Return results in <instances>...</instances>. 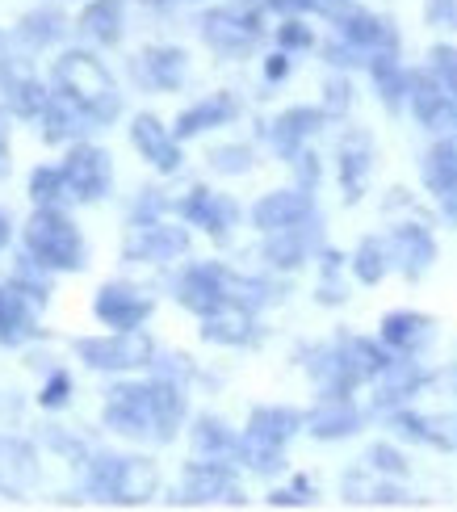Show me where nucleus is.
<instances>
[{"instance_id": "obj_25", "label": "nucleus", "mask_w": 457, "mask_h": 512, "mask_svg": "<svg viewBox=\"0 0 457 512\" xmlns=\"http://www.w3.org/2000/svg\"><path fill=\"white\" fill-rule=\"evenodd\" d=\"M390 429L416 445H428V450H457V420L449 416H424L411 408H395L390 412Z\"/></svg>"}, {"instance_id": "obj_60", "label": "nucleus", "mask_w": 457, "mask_h": 512, "mask_svg": "<svg viewBox=\"0 0 457 512\" xmlns=\"http://www.w3.org/2000/svg\"><path fill=\"white\" fill-rule=\"evenodd\" d=\"M9 240H13V227H9V215H5V210H0V252L9 248Z\"/></svg>"}, {"instance_id": "obj_31", "label": "nucleus", "mask_w": 457, "mask_h": 512, "mask_svg": "<svg viewBox=\"0 0 457 512\" xmlns=\"http://www.w3.org/2000/svg\"><path fill=\"white\" fill-rule=\"evenodd\" d=\"M260 332H256V319L252 311L244 307H223L202 319V340H210V345H223V349H244L252 345Z\"/></svg>"}, {"instance_id": "obj_8", "label": "nucleus", "mask_w": 457, "mask_h": 512, "mask_svg": "<svg viewBox=\"0 0 457 512\" xmlns=\"http://www.w3.org/2000/svg\"><path fill=\"white\" fill-rule=\"evenodd\" d=\"M189 252V227L181 223H164V219H143L130 223L126 240H122V261H143V265H164L177 261Z\"/></svg>"}, {"instance_id": "obj_17", "label": "nucleus", "mask_w": 457, "mask_h": 512, "mask_svg": "<svg viewBox=\"0 0 457 512\" xmlns=\"http://www.w3.org/2000/svg\"><path fill=\"white\" fill-rule=\"evenodd\" d=\"M265 261L281 273H294L311 261V256L319 252V219L311 215L307 223H294V227H281V231H269L265 236Z\"/></svg>"}, {"instance_id": "obj_29", "label": "nucleus", "mask_w": 457, "mask_h": 512, "mask_svg": "<svg viewBox=\"0 0 457 512\" xmlns=\"http://www.w3.org/2000/svg\"><path fill=\"white\" fill-rule=\"evenodd\" d=\"M76 30L97 47H118L126 34V0H89L76 17Z\"/></svg>"}, {"instance_id": "obj_23", "label": "nucleus", "mask_w": 457, "mask_h": 512, "mask_svg": "<svg viewBox=\"0 0 457 512\" xmlns=\"http://www.w3.org/2000/svg\"><path fill=\"white\" fill-rule=\"evenodd\" d=\"M235 118H239V97L235 93H210V97L193 101L189 110L177 114V122H172V135L185 143V139H198V135L214 131V126H227Z\"/></svg>"}, {"instance_id": "obj_9", "label": "nucleus", "mask_w": 457, "mask_h": 512, "mask_svg": "<svg viewBox=\"0 0 457 512\" xmlns=\"http://www.w3.org/2000/svg\"><path fill=\"white\" fill-rule=\"evenodd\" d=\"M181 504H244V487L227 458H193L181 475Z\"/></svg>"}, {"instance_id": "obj_30", "label": "nucleus", "mask_w": 457, "mask_h": 512, "mask_svg": "<svg viewBox=\"0 0 457 512\" xmlns=\"http://www.w3.org/2000/svg\"><path fill=\"white\" fill-rule=\"evenodd\" d=\"M38 126H42V139L47 143H80L89 131H97L93 126V118L80 110V105H72L68 97H51V105L42 110V118H38Z\"/></svg>"}, {"instance_id": "obj_14", "label": "nucleus", "mask_w": 457, "mask_h": 512, "mask_svg": "<svg viewBox=\"0 0 457 512\" xmlns=\"http://www.w3.org/2000/svg\"><path fill=\"white\" fill-rule=\"evenodd\" d=\"M130 143H135V152L156 168V173H181V139L172 135V126H164L156 114H135L130 122Z\"/></svg>"}, {"instance_id": "obj_33", "label": "nucleus", "mask_w": 457, "mask_h": 512, "mask_svg": "<svg viewBox=\"0 0 457 512\" xmlns=\"http://www.w3.org/2000/svg\"><path fill=\"white\" fill-rule=\"evenodd\" d=\"M302 429H307V416H302L298 408H281V403H269V408H252L244 433L265 437L273 445H290V437H298Z\"/></svg>"}, {"instance_id": "obj_21", "label": "nucleus", "mask_w": 457, "mask_h": 512, "mask_svg": "<svg viewBox=\"0 0 457 512\" xmlns=\"http://www.w3.org/2000/svg\"><path fill=\"white\" fill-rule=\"evenodd\" d=\"M382 345L399 357H420L432 340H437V324L424 311H390L382 315Z\"/></svg>"}, {"instance_id": "obj_19", "label": "nucleus", "mask_w": 457, "mask_h": 512, "mask_svg": "<svg viewBox=\"0 0 457 512\" xmlns=\"http://www.w3.org/2000/svg\"><path fill=\"white\" fill-rule=\"evenodd\" d=\"M185 76H189V55L181 47L156 42V47H143V55H135V80L147 84V89H156V93L181 89Z\"/></svg>"}, {"instance_id": "obj_45", "label": "nucleus", "mask_w": 457, "mask_h": 512, "mask_svg": "<svg viewBox=\"0 0 457 512\" xmlns=\"http://www.w3.org/2000/svg\"><path fill=\"white\" fill-rule=\"evenodd\" d=\"M428 72L457 97V47H449V42H437V47L428 51Z\"/></svg>"}, {"instance_id": "obj_51", "label": "nucleus", "mask_w": 457, "mask_h": 512, "mask_svg": "<svg viewBox=\"0 0 457 512\" xmlns=\"http://www.w3.org/2000/svg\"><path fill=\"white\" fill-rule=\"evenodd\" d=\"M0 462L21 466V471H34V450L26 441H13V437H0Z\"/></svg>"}, {"instance_id": "obj_38", "label": "nucleus", "mask_w": 457, "mask_h": 512, "mask_svg": "<svg viewBox=\"0 0 457 512\" xmlns=\"http://www.w3.org/2000/svg\"><path fill=\"white\" fill-rule=\"evenodd\" d=\"M239 462L256 475H277L286 466V445H273L265 437H252V433H239Z\"/></svg>"}, {"instance_id": "obj_42", "label": "nucleus", "mask_w": 457, "mask_h": 512, "mask_svg": "<svg viewBox=\"0 0 457 512\" xmlns=\"http://www.w3.org/2000/svg\"><path fill=\"white\" fill-rule=\"evenodd\" d=\"M30 198L34 206H59L68 198V185H63V168L59 164H38L30 173Z\"/></svg>"}, {"instance_id": "obj_3", "label": "nucleus", "mask_w": 457, "mask_h": 512, "mask_svg": "<svg viewBox=\"0 0 457 512\" xmlns=\"http://www.w3.org/2000/svg\"><path fill=\"white\" fill-rule=\"evenodd\" d=\"M89 492L105 504H122V508H135L147 504L160 487V471L156 462L143 458V454H93L89 458Z\"/></svg>"}, {"instance_id": "obj_56", "label": "nucleus", "mask_w": 457, "mask_h": 512, "mask_svg": "<svg viewBox=\"0 0 457 512\" xmlns=\"http://www.w3.org/2000/svg\"><path fill=\"white\" fill-rule=\"evenodd\" d=\"M13 168V152H9V110L0 105V177H9Z\"/></svg>"}, {"instance_id": "obj_57", "label": "nucleus", "mask_w": 457, "mask_h": 512, "mask_svg": "<svg viewBox=\"0 0 457 512\" xmlns=\"http://www.w3.org/2000/svg\"><path fill=\"white\" fill-rule=\"evenodd\" d=\"M290 76V51H277V55H269L265 59V80H286Z\"/></svg>"}, {"instance_id": "obj_12", "label": "nucleus", "mask_w": 457, "mask_h": 512, "mask_svg": "<svg viewBox=\"0 0 457 512\" xmlns=\"http://www.w3.org/2000/svg\"><path fill=\"white\" fill-rule=\"evenodd\" d=\"M156 303H151V294H143L139 286H126V282H105L93 298V315L101 319L105 328L114 332H135L143 328Z\"/></svg>"}, {"instance_id": "obj_32", "label": "nucleus", "mask_w": 457, "mask_h": 512, "mask_svg": "<svg viewBox=\"0 0 457 512\" xmlns=\"http://www.w3.org/2000/svg\"><path fill=\"white\" fill-rule=\"evenodd\" d=\"M68 26H72V21L63 17L59 9L38 5V9H30V13H21L13 38H17L26 51H47V47H55V42H63Z\"/></svg>"}, {"instance_id": "obj_2", "label": "nucleus", "mask_w": 457, "mask_h": 512, "mask_svg": "<svg viewBox=\"0 0 457 512\" xmlns=\"http://www.w3.org/2000/svg\"><path fill=\"white\" fill-rule=\"evenodd\" d=\"M21 244L38 265H47L51 273H80L89 269V240L80 236V227L63 215L59 206H38L26 219Z\"/></svg>"}, {"instance_id": "obj_15", "label": "nucleus", "mask_w": 457, "mask_h": 512, "mask_svg": "<svg viewBox=\"0 0 457 512\" xmlns=\"http://www.w3.org/2000/svg\"><path fill=\"white\" fill-rule=\"evenodd\" d=\"M177 215L189 223V227H202L206 236L214 240H227V231L239 223V206L235 198L227 194H214V189H189V194L177 202Z\"/></svg>"}, {"instance_id": "obj_11", "label": "nucleus", "mask_w": 457, "mask_h": 512, "mask_svg": "<svg viewBox=\"0 0 457 512\" xmlns=\"http://www.w3.org/2000/svg\"><path fill=\"white\" fill-rule=\"evenodd\" d=\"M407 105H411V114H416V122L424 126V131H437V135L457 131V97L428 68L424 72H411Z\"/></svg>"}, {"instance_id": "obj_7", "label": "nucleus", "mask_w": 457, "mask_h": 512, "mask_svg": "<svg viewBox=\"0 0 457 512\" xmlns=\"http://www.w3.org/2000/svg\"><path fill=\"white\" fill-rule=\"evenodd\" d=\"M59 168L72 202H101L114 185V160L105 147H93V143H72Z\"/></svg>"}, {"instance_id": "obj_61", "label": "nucleus", "mask_w": 457, "mask_h": 512, "mask_svg": "<svg viewBox=\"0 0 457 512\" xmlns=\"http://www.w3.org/2000/svg\"><path fill=\"white\" fill-rule=\"evenodd\" d=\"M151 5H160V9H164V5H172V0H151Z\"/></svg>"}, {"instance_id": "obj_18", "label": "nucleus", "mask_w": 457, "mask_h": 512, "mask_svg": "<svg viewBox=\"0 0 457 512\" xmlns=\"http://www.w3.org/2000/svg\"><path fill=\"white\" fill-rule=\"evenodd\" d=\"M386 244H390V261H395V269L407 282H420L432 269V261H437V240H432V231L424 223H399L386 236Z\"/></svg>"}, {"instance_id": "obj_1", "label": "nucleus", "mask_w": 457, "mask_h": 512, "mask_svg": "<svg viewBox=\"0 0 457 512\" xmlns=\"http://www.w3.org/2000/svg\"><path fill=\"white\" fill-rule=\"evenodd\" d=\"M51 84H55L59 97L80 105V110L93 118V126H110L122 114L118 80L110 76V68H105L93 51H80V47L63 51L51 68Z\"/></svg>"}, {"instance_id": "obj_44", "label": "nucleus", "mask_w": 457, "mask_h": 512, "mask_svg": "<svg viewBox=\"0 0 457 512\" xmlns=\"http://www.w3.org/2000/svg\"><path fill=\"white\" fill-rule=\"evenodd\" d=\"M365 466L374 475H390V479H403L407 475V458L395 450V445H369V454H365Z\"/></svg>"}, {"instance_id": "obj_41", "label": "nucleus", "mask_w": 457, "mask_h": 512, "mask_svg": "<svg viewBox=\"0 0 457 512\" xmlns=\"http://www.w3.org/2000/svg\"><path fill=\"white\" fill-rule=\"evenodd\" d=\"M47 273H51V269H47V265H38L34 256L26 252V256H21V265L13 269V277H9V282H13L21 294H26L30 303L47 307V294H51V277H47Z\"/></svg>"}, {"instance_id": "obj_52", "label": "nucleus", "mask_w": 457, "mask_h": 512, "mask_svg": "<svg viewBox=\"0 0 457 512\" xmlns=\"http://www.w3.org/2000/svg\"><path fill=\"white\" fill-rule=\"evenodd\" d=\"M290 164H294V173H298V185H302V189H315V185H319V160L307 152V147H302V152H298Z\"/></svg>"}, {"instance_id": "obj_39", "label": "nucleus", "mask_w": 457, "mask_h": 512, "mask_svg": "<svg viewBox=\"0 0 457 512\" xmlns=\"http://www.w3.org/2000/svg\"><path fill=\"white\" fill-rule=\"evenodd\" d=\"M227 298H231V307H244V311H260V307H269L273 303V286L265 282V277H244V273H231L227 269Z\"/></svg>"}, {"instance_id": "obj_46", "label": "nucleus", "mask_w": 457, "mask_h": 512, "mask_svg": "<svg viewBox=\"0 0 457 512\" xmlns=\"http://www.w3.org/2000/svg\"><path fill=\"white\" fill-rule=\"evenodd\" d=\"M302 504H315V483L302 479V475L290 487H277V492H269V508H302Z\"/></svg>"}, {"instance_id": "obj_59", "label": "nucleus", "mask_w": 457, "mask_h": 512, "mask_svg": "<svg viewBox=\"0 0 457 512\" xmlns=\"http://www.w3.org/2000/svg\"><path fill=\"white\" fill-rule=\"evenodd\" d=\"M13 76V55H9V42H5V34H0V84H5Z\"/></svg>"}, {"instance_id": "obj_37", "label": "nucleus", "mask_w": 457, "mask_h": 512, "mask_svg": "<svg viewBox=\"0 0 457 512\" xmlns=\"http://www.w3.org/2000/svg\"><path fill=\"white\" fill-rule=\"evenodd\" d=\"M348 265H353V277H357L361 286H378L395 261H390V244L386 240L369 236V240L357 244V252H353V261H348Z\"/></svg>"}, {"instance_id": "obj_47", "label": "nucleus", "mask_w": 457, "mask_h": 512, "mask_svg": "<svg viewBox=\"0 0 457 512\" xmlns=\"http://www.w3.org/2000/svg\"><path fill=\"white\" fill-rule=\"evenodd\" d=\"M277 47H281V51H307V47H315V34H311L307 21L286 17V21L277 26Z\"/></svg>"}, {"instance_id": "obj_49", "label": "nucleus", "mask_w": 457, "mask_h": 512, "mask_svg": "<svg viewBox=\"0 0 457 512\" xmlns=\"http://www.w3.org/2000/svg\"><path fill=\"white\" fill-rule=\"evenodd\" d=\"M348 105H353V84H348L344 76H332L328 84H323V114L340 118V114H348Z\"/></svg>"}, {"instance_id": "obj_43", "label": "nucleus", "mask_w": 457, "mask_h": 512, "mask_svg": "<svg viewBox=\"0 0 457 512\" xmlns=\"http://www.w3.org/2000/svg\"><path fill=\"white\" fill-rule=\"evenodd\" d=\"M210 168L223 177H239L252 168V147L248 143H227V147H214L210 152Z\"/></svg>"}, {"instance_id": "obj_10", "label": "nucleus", "mask_w": 457, "mask_h": 512, "mask_svg": "<svg viewBox=\"0 0 457 512\" xmlns=\"http://www.w3.org/2000/svg\"><path fill=\"white\" fill-rule=\"evenodd\" d=\"M177 303L185 311H193L198 319L214 315V311H223L231 307V298H227V265L219 261H198V265H189L181 277H177Z\"/></svg>"}, {"instance_id": "obj_48", "label": "nucleus", "mask_w": 457, "mask_h": 512, "mask_svg": "<svg viewBox=\"0 0 457 512\" xmlns=\"http://www.w3.org/2000/svg\"><path fill=\"white\" fill-rule=\"evenodd\" d=\"M68 399H72V374H68V370H55V374L47 378V387L38 391V408L59 412Z\"/></svg>"}, {"instance_id": "obj_34", "label": "nucleus", "mask_w": 457, "mask_h": 512, "mask_svg": "<svg viewBox=\"0 0 457 512\" xmlns=\"http://www.w3.org/2000/svg\"><path fill=\"white\" fill-rule=\"evenodd\" d=\"M0 93H5V110L13 118H26V122H38L42 110H47L51 97H55L38 76H9L0 84Z\"/></svg>"}, {"instance_id": "obj_35", "label": "nucleus", "mask_w": 457, "mask_h": 512, "mask_svg": "<svg viewBox=\"0 0 457 512\" xmlns=\"http://www.w3.org/2000/svg\"><path fill=\"white\" fill-rule=\"evenodd\" d=\"M369 80H374V89H378L386 110H399V105L407 101L411 72L399 63L395 51H374V55H369Z\"/></svg>"}, {"instance_id": "obj_13", "label": "nucleus", "mask_w": 457, "mask_h": 512, "mask_svg": "<svg viewBox=\"0 0 457 512\" xmlns=\"http://www.w3.org/2000/svg\"><path fill=\"white\" fill-rule=\"evenodd\" d=\"M420 177L428 185V194L437 198L445 223L457 227V135H441L428 147L424 164H420Z\"/></svg>"}, {"instance_id": "obj_36", "label": "nucleus", "mask_w": 457, "mask_h": 512, "mask_svg": "<svg viewBox=\"0 0 457 512\" xmlns=\"http://www.w3.org/2000/svg\"><path fill=\"white\" fill-rule=\"evenodd\" d=\"M189 441H193V454L198 458H227L235 462L239 458V437L227 420L219 416H198L189 429Z\"/></svg>"}, {"instance_id": "obj_55", "label": "nucleus", "mask_w": 457, "mask_h": 512, "mask_svg": "<svg viewBox=\"0 0 457 512\" xmlns=\"http://www.w3.org/2000/svg\"><path fill=\"white\" fill-rule=\"evenodd\" d=\"M348 9H353V0H307V13H319V17H344Z\"/></svg>"}, {"instance_id": "obj_54", "label": "nucleus", "mask_w": 457, "mask_h": 512, "mask_svg": "<svg viewBox=\"0 0 457 512\" xmlns=\"http://www.w3.org/2000/svg\"><path fill=\"white\" fill-rule=\"evenodd\" d=\"M361 55H365V51H357L353 42H344V38L328 47V63H336V68H353V63H357Z\"/></svg>"}, {"instance_id": "obj_50", "label": "nucleus", "mask_w": 457, "mask_h": 512, "mask_svg": "<svg viewBox=\"0 0 457 512\" xmlns=\"http://www.w3.org/2000/svg\"><path fill=\"white\" fill-rule=\"evenodd\" d=\"M424 17H428V26H437V30H457V0H428Z\"/></svg>"}, {"instance_id": "obj_27", "label": "nucleus", "mask_w": 457, "mask_h": 512, "mask_svg": "<svg viewBox=\"0 0 457 512\" xmlns=\"http://www.w3.org/2000/svg\"><path fill=\"white\" fill-rule=\"evenodd\" d=\"M369 173H374V139H369L365 131H348L340 139V189H344V202H361Z\"/></svg>"}, {"instance_id": "obj_58", "label": "nucleus", "mask_w": 457, "mask_h": 512, "mask_svg": "<svg viewBox=\"0 0 457 512\" xmlns=\"http://www.w3.org/2000/svg\"><path fill=\"white\" fill-rule=\"evenodd\" d=\"M265 5H269L273 13H286V17H294V13H307V0H265Z\"/></svg>"}, {"instance_id": "obj_16", "label": "nucleus", "mask_w": 457, "mask_h": 512, "mask_svg": "<svg viewBox=\"0 0 457 512\" xmlns=\"http://www.w3.org/2000/svg\"><path fill=\"white\" fill-rule=\"evenodd\" d=\"M315 215V202H311V189H273V194L256 198L248 219L256 231H281V227H294V223H307Z\"/></svg>"}, {"instance_id": "obj_26", "label": "nucleus", "mask_w": 457, "mask_h": 512, "mask_svg": "<svg viewBox=\"0 0 457 512\" xmlns=\"http://www.w3.org/2000/svg\"><path fill=\"white\" fill-rule=\"evenodd\" d=\"M38 303H30L13 282L0 286V345L5 349H21L26 340L38 336Z\"/></svg>"}, {"instance_id": "obj_24", "label": "nucleus", "mask_w": 457, "mask_h": 512, "mask_svg": "<svg viewBox=\"0 0 457 512\" xmlns=\"http://www.w3.org/2000/svg\"><path fill=\"white\" fill-rule=\"evenodd\" d=\"M374 382H378L374 408H378V412H395V408H407V403L424 391L428 374H424L411 357H395V361H390V366H386Z\"/></svg>"}, {"instance_id": "obj_20", "label": "nucleus", "mask_w": 457, "mask_h": 512, "mask_svg": "<svg viewBox=\"0 0 457 512\" xmlns=\"http://www.w3.org/2000/svg\"><path fill=\"white\" fill-rule=\"evenodd\" d=\"M328 122V114H323V105L315 110V105H290L286 114H277L273 126H269V139H273V152L281 160H294L302 147H307V139L319 135V126Z\"/></svg>"}, {"instance_id": "obj_5", "label": "nucleus", "mask_w": 457, "mask_h": 512, "mask_svg": "<svg viewBox=\"0 0 457 512\" xmlns=\"http://www.w3.org/2000/svg\"><path fill=\"white\" fill-rule=\"evenodd\" d=\"M105 429L135 441H160V420H156V399H151V382H114L105 391ZM164 445V441H160Z\"/></svg>"}, {"instance_id": "obj_40", "label": "nucleus", "mask_w": 457, "mask_h": 512, "mask_svg": "<svg viewBox=\"0 0 457 512\" xmlns=\"http://www.w3.org/2000/svg\"><path fill=\"white\" fill-rule=\"evenodd\" d=\"M340 345H344L348 361H353L357 374H361L365 382H374V378L390 366V361H395V357L386 353V345H374V340H365V336H348V340H340Z\"/></svg>"}, {"instance_id": "obj_28", "label": "nucleus", "mask_w": 457, "mask_h": 512, "mask_svg": "<svg viewBox=\"0 0 457 512\" xmlns=\"http://www.w3.org/2000/svg\"><path fill=\"white\" fill-rule=\"evenodd\" d=\"M336 34L344 42H353V47L365 51V55L395 51V26L378 13H365V9H348L344 17H336Z\"/></svg>"}, {"instance_id": "obj_22", "label": "nucleus", "mask_w": 457, "mask_h": 512, "mask_svg": "<svg viewBox=\"0 0 457 512\" xmlns=\"http://www.w3.org/2000/svg\"><path fill=\"white\" fill-rule=\"evenodd\" d=\"M361 408L353 395H319V403L307 412V433L315 441H344L361 429Z\"/></svg>"}, {"instance_id": "obj_6", "label": "nucleus", "mask_w": 457, "mask_h": 512, "mask_svg": "<svg viewBox=\"0 0 457 512\" xmlns=\"http://www.w3.org/2000/svg\"><path fill=\"white\" fill-rule=\"evenodd\" d=\"M198 30L206 47L223 59H248L256 51V42L265 38L260 13H248V9H206Z\"/></svg>"}, {"instance_id": "obj_4", "label": "nucleus", "mask_w": 457, "mask_h": 512, "mask_svg": "<svg viewBox=\"0 0 457 512\" xmlns=\"http://www.w3.org/2000/svg\"><path fill=\"white\" fill-rule=\"evenodd\" d=\"M72 353L84 361L89 370L105 374H126V370H143L156 366V340L147 332H110V336H76Z\"/></svg>"}, {"instance_id": "obj_53", "label": "nucleus", "mask_w": 457, "mask_h": 512, "mask_svg": "<svg viewBox=\"0 0 457 512\" xmlns=\"http://www.w3.org/2000/svg\"><path fill=\"white\" fill-rule=\"evenodd\" d=\"M42 437H47V445H51V450L68 454V458H80V454H84V445H80L76 437H68V433H63L59 424H47V433H42Z\"/></svg>"}]
</instances>
